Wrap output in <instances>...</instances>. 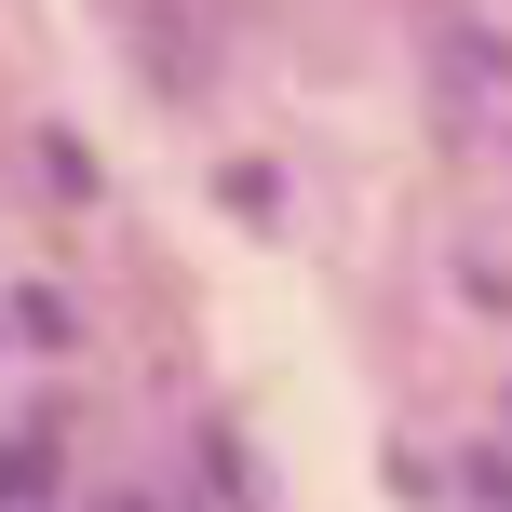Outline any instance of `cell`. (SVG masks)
I'll list each match as a JSON object with an SVG mask.
<instances>
[{
  "label": "cell",
  "instance_id": "obj_1",
  "mask_svg": "<svg viewBox=\"0 0 512 512\" xmlns=\"http://www.w3.org/2000/svg\"><path fill=\"white\" fill-rule=\"evenodd\" d=\"M108 14L135 27V54H149V81H162V95H203V41L176 27V0H108Z\"/></svg>",
  "mask_w": 512,
  "mask_h": 512
}]
</instances>
